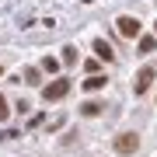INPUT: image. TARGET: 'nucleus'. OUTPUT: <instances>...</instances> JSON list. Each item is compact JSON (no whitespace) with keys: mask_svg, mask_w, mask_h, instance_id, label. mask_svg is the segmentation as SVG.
I'll list each match as a JSON object with an SVG mask.
<instances>
[{"mask_svg":"<svg viewBox=\"0 0 157 157\" xmlns=\"http://www.w3.org/2000/svg\"><path fill=\"white\" fill-rule=\"evenodd\" d=\"M0 77H4V67H0Z\"/></svg>","mask_w":157,"mask_h":157,"instance_id":"nucleus-14","label":"nucleus"},{"mask_svg":"<svg viewBox=\"0 0 157 157\" xmlns=\"http://www.w3.org/2000/svg\"><path fill=\"white\" fill-rule=\"evenodd\" d=\"M7 115H11V105H7V98H4V94H0V122H4V119H7Z\"/></svg>","mask_w":157,"mask_h":157,"instance_id":"nucleus-12","label":"nucleus"},{"mask_svg":"<svg viewBox=\"0 0 157 157\" xmlns=\"http://www.w3.org/2000/svg\"><path fill=\"white\" fill-rule=\"evenodd\" d=\"M112 147H115V154L129 157V154H136V150H140V136H136V133H119L115 140H112Z\"/></svg>","mask_w":157,"mask_h":157,"instance_id":"nucleus-2","label":"nucleus"},{"mask_svg":"<svg viewBox=\"0 0 157 157\" xmlns=\"http://www.w3.org/2000/svg\"><path fill=\"white\" fill-rule=\"evenodd\" d=\"M94 56H98V59H105V63H112V59H115V52H112V45H108L105 39H94Z\"/></svg>","mask_w":157,"mask_h":157,"instance_id":"nucleus-5","label":"nucleus"},{"mask_svg":"<svg viewBox=\"0 0 157 157\" xmlns=\"http://www.w3.org/2000/svg\"><path fill=\"white\" fill-rule=\"evenodd\" d=\"M101 87H105V77H101V73H91L84 80V91H101Z\"/></svg>","mask_w":157,"mask_h":157,"instance_id":"nucleus-7","label":"nucleus"},{"mask_svg":"<svg viewBox=\"0 0 157 157\" xmlns=\"http://www.w3.org/2000/svg\"><path fill=\"white\" fill-rule=\"evenodd\" d=\"M101 101H84V105H80V115H87V119H94V115H101Z\"/></svg>","mask_w":157,"mask_h":157,"instance_id":"nucleus-6","label":"nucleus"},{"mask_svg":"<svg viewBox=\"0 0 157 157\" xmlns=\"http://www.w3.org/2000/svg\"><path fill=\"white\" fill-rule=\"evenodd\" d=\"M63 63H77V49H73V45L63 49Z\"/></svg>","mask_w":157,"mask_h":157,"instance_id":"nucleus-11","label":"nucleus"},{"mask_svg":"<svg viewBox=\"0 0 157 157\" xmlns=\"http://www.w3.org/2000/svg\"><path fill=\"white\" fill-rule=\"evenodd\" d=\"M154 77H157V70H154V67H143L140 73H136L133 94H136V98H140V94H147V91H150V84H154Z\"/></svg>","mask_w":157,"mask_h":157,"instance_id":"nucleus-3","label":"nucleus"},{"mask_svg":"<svg viewBox=\"0 0 157 157\" xmlns=\"http://www.w3.org/2000/svg\"><path fill=\"white\" fill-rule=\"evenodd\" d=\"M136 49H140V56H150V52L157 49V39H150V35H147V39H140V45H136Z\"/></svg>","mask_w":157,"mask_h":157,"instance_id":"nucleus-8","label":"nucleus"},{"mask_svg":"<svg viewBox=\"0 0 157 157\" xmlns=\"http://www.w3.org/2000/svg\"><path fill=\"white\" fill-rule=\"evenodd\" d=\"M115 28H119V35H122V39H140V21H136V17H129V14L119 17Z\"/></svg>","mask_w":157,"mask_h":157,"instance_id":"nucleus-4","label":"nucleus"},{"mask_svg":"<svg viewBox=\"0 0 157 157\" xmlns=\"http://www.w3.org/2000/svg\"><path fill=\"white\" fill-rule=\"evenodd\" d=\"M70 94V80L67 77H56V80H49V84L42 87V101L49 105V101H63Z\"/></svg>","mask_w":157,"mask_h":157,"instance_id":"nucleus-1","label":"nucleus"},{"mask_svg":"<svg viewBox=\"0 0 157 157\" xmlns=\"http://www.w3.org/2000/svg\"><path fill=\"white\" fill-rule=\"evenodd\" d=\"M154 39H157V21H154Z\"/></svg>","mask_w":157,"mask_h":157,"instance_id":"nucleus-13","label":"nucleus"},{"mask_svg":"<svg viewBox=\"0 0 157 157\" xmlns=\"http://www.w3.org/2000/svg\"><path fill=\"white\" fill-rule=\"evenodd\" d=\"M42 80V70L39 67H25V84H39Z\"/></svg>","mask_w":157,"mask_h":157,"instance_id":"nucleus-9","label":"nucleus"},{"mask_svg":"<svg viewBox=\"0 0 157 157\" xmlns=\"http://www.w3.org/2000/svg\"><path fill=\"white\" fill-rule=\"evenodd\" d=\"M42 70H45V73H56V70H59V59H56V56H45V59H42Z\"/></svg>","mask_w":157,"mask_h":157,"instance_id":"nucleus-10","label":"nucleus"}]
</instances>
